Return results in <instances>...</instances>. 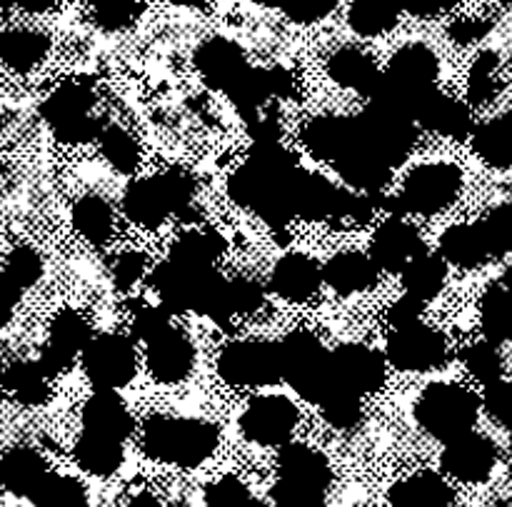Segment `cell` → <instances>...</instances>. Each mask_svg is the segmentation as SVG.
I'll return each mask as SVG.
<instances>
[{"instance_id": "cell-1", "label": "cell", "mask_w": 512, "mask_h": 507, "mask_svg": "<svg viewBox=\"0 0 512 507\" xmlns=\"http://www.w3.org/2000/svg\"><path fill=\"white\" fill-rule=\"evenodd\" d=\"M298 170V163L280 140L253 143L245 165L230 178V198L258 213L265 223H290L295 218L293 180Z\"/></svg>"}, {"instance_id": "cell-2", "label": "cell", "mask_w": 512, "mask_h": 507, "mask_svg": "<svg viewBox=\"0 0 512 507\" xmlns=\"http://www.w3.org/2000/svg\"><path fill=\"white\" fill-rule=\"evenodd\" d=\"M153 288L168 310H195L213 318L215 323L230 320L225 305V280L215 273V268H195L170 258L155 270Z\"/></svg>"}, {"instance_id": "cell-3", "label": "cell", "mask_w": 512, "mask_h": 507, "mask_svg": "<svg viewBox=\"0 0 512 507\" xmlns=\"http://www.w3.org/2000/svg\"><path fill=\"white\" fill-rule=\"evenodd\" d=\"M218 430L205 420L193 418H150L143 428V450L148 458L195 468L213 455Z\"/></svg>"}, {"instance_id": "cell-4", "label": "cell", "mask_w": 512, "mask_h": 507, "mask_svg": "<svg viewBox=\"0 0 512 507\" xmlns=\"http://www.w3.org/2000/svg\"><path fill=\"white\" fill-rule=\"evenodd\" d=\"M330 485L328 460L308 445L285 443L278 460L275 507H320Z\"/></svg>"}, {"instance_id": "cell-5", "label": "cell", "mask_w": 512, "mask_h": 507, "mask_svg": "<svg viewBox=\"0 0 512 507\" xmlns=\"http://www.w3.org/2000/svg\"><path fill=\"white\" fill-rule=\"evenodd\" d=\"M478 413L480 400L463 385L453 383L428 385L415 405V418H418L420 428L443 443L470 433Z\"/></svg>"}, {"instance_id": "cell-6", "label": "cell", "mask_w": 512, "mask_h": 507, "mask_svg": "<svg viewBox=\"0 0 512 507\" xmlns=\"http://www.w3.org/2000/svg\"><path fill=\"white\" fill-rule=\"evenodd\" d=\"M193 203V183L183 173H165L158 178L135 180L123 195V210L133 223L155 228L168 215H183Z\"/></svg>"}, {"instance_id": "cell-7", "label": "cell", "mask_w": 512, "mask_h": 507, "mask_svg": "<svg viewBox=\"0 0 512 507\" xmlns=\"http://www.w3.org/2000/svg\"><path fill=\"white\" fill-rule=\"evenodd\" d=\"M283 378L298 390L300 398L318 405L335 388L330 353L310 333H293L280 343Z\"/></svg>"}, {"instance_id": "cell-8", "label": "cell", "mask_w": 512, "mask_h": 507, "mask_svg": "<svg viewBox=\"0 0 512 507\" xmlns=\"http://www.w3.org/2000/svg\"><path fill=\"white\" fill-rule=\"evenodd\" d=\"M95 93L85 83H65L43 100L45 123L63 143H88L103 133V120L93 113Z\"/></svg>"}, {"instance_id": "cell-9", "label": "cell", "mask_w": 512, "mask_h": 507, "mask_svg": "<svg viewBox=\"0 0 512 507\" xmlns=\"http://www.w3.org/2000/svg\"><path fill=\"white\" fill-rule=\"evenodd\" d=\"M223 380L240 388H260L273 385L283 378L280 365V345L265 340H240L228 345L218 360Z\"/></svg>"}, {"instance_id": "cell-10", "label": "cell", "mask_w": 512, "mask_h": 507, "mask_svg": "<svg viewBox=\"0 0 512 507\" xmlns=\"http://www.w3.org/2000/svg\"><path fill=\"white\" fill-rule=\"evenodd\" d=\"M358 125L365 143L388 165H398L415 143L413 120L380 100H370V105L358 118Z\"/></svg>"}, {"instance_id": "cell-11", "label": "cell", "mask_w": 512, "mask_h": 507, "mask_svg": "<svg viewBox=\"0 0 512 507\" xmlns=\"http://www.w3.org/2000/svg\"><path fill=\"white\" fill-rule=\"evenodd\" d=\"M463 175L450 163H428L415 168L400 193L408 213H438L458 198Z\"/></svg>"}, {"instance_id": "cell-12", "label": "cell", "mask_w": 512, "mask_h": 507, "mask_svg": "<svg viewBox=\"0 0 512 507\" xmlns=\"http://www.w3.org/2000/svg\"><path fill=\"white\" fill-rule=\"evenodd\" d=\"M83 368L100 390H118L133 380L138 358L130 340L123 335H98L85 345Z\"/></svg>"}, {"instance_id": "cell-13", "label": "cell", "mask_w": 512, "mask_h": 507, "mask_svg": "<svg viewBox=\"0 0 512 507\" xmlns=\"http://www.w3.org/2000/svg\"><path fill=\"white\" fill-rule=\"evenodd\" d=\"M388 360L405 373H428L448 360V343L438 330L423 323L395 328L388 340Z\"/></svg>"}, {"instance_id": "cell-14", "label": "cell", "mask_w": 512, "mask_h": 507, "mask_svg": "<svg viewBox=\"0 0 512 507\" xmlns=\"http://www.w3.org/2000/svg\"><path fill=\"white\" fill-rule=\"evenodd\" d=\"M298 425V410L288 398L263 395L250 400L245 413L240 415V430L250 443L258 445H285Z\"/></svg>"}, {"instance_id": "cell-15", "label": "cell", "mask_w": 512, "mask_h": 507, "mask_svg": "<svg viewBox=\"0 0 512 507\" xmlns=\"http://www.w3.org/2000/svg\"><path fill=\"white\" fill-rule=\"evenodd\" d=\"M90 325L83 315H78L75 310H63L53 318L48 330V343L40 350L38 365L55 378L63 370H68L73 365V358L78 353H83L85 345L90 343Z\"/></svg>"}, {"instance_id": "cell-16", "label": "cell", "mask_w": 512, "mask_h": 507, "mask_svg": "<svg viewBox=\"0 0 512 507\" xmlns=\"http://www.w3.org/2000/svg\"><path fill=\"white\" fill-rule=\"evenodd\" d=\"M498 463V448L490 438L465 433L448 440L443 450V470L460 483H483Z\"/></svg>"}, {"instance_id": "cell-17", "label": "cell", "mask_w": 512, "mask_h": 507, "mask_svg": "<svg viewBox=\"0 0 512 507\" xmlns=\"http://www.w3.org/2000/svg\"><path fill=\"white\" fill-rule=\"evenodd\" d=\"M335 170L340 178L348 185H353L360 193H380L390 178V168L393 165L385 163L368 143H365L363 133H360L358 118H355V135L348 143V148L333 160Z\"/></svg>"}, {"instance_id": "cell-18", "label": "cell", "mask_w": 512, "mask_h": 507, "mask_svg": "<svg viewBox=\"0 0 512 507\" xmlns=\"http://www.w3.org/2000/svg\"><path fill=\"white\" fill-rule=\"evenodd\" d=\"M330 370H333L335 383L353 393H373L385 380V360L375 350L365 345H340L330 353Z\"/></svg>"}, {"instance_id": "cell-19", "label": "cell", "mask_w": 512, "mask_h": 507, "mask_svg": "<svg viewBox=\"0 0 512 507\" xmlns=\"http://www.w3.org/2000/svg\"><path fill=\"white\" fill-rule=\"evenodd\" d=\"M420 253H425V243L420 233L403 218H388L375 233L370 245V258L378 268L390 273H403L408 263H413Z\"/></svg>"}, {"instance_id": "cell-20", "label": "cell", "mask_w": 512, "mask_h": 507, "mask_svg": "<svg viewBox=\"0 0 512 507\" xmlns=\"http://www.w3.org/2000/svg\"><path fill=\"white\" fill-rule=\"evenodd\" d=\"M195 353L190 340L180 330L168 328L148 340V368L160 383H180L190 375Z\"/></svg>"}, {"instance_id": "cell-21", "label": "cell", "mask_w": 512, "mask_h": 507, "mask_svg": "<svg viewBox=\"0 0 512 507\" xmlns=\"http://www.w3.org/2000/svg\"><path fill=\"white\" fill-rule=\"evenodd\" d=\"M195 68L210 88L228 90L250 65L238 45L225 38H210L195 53Z\"/></svg>"}, {"instance_id": "cell-22", "label": "cell", "mask_w": 512, "mask_h": 507, "mask_svg": "<svg viewBox=\"0 0 512 507\" xmlns=\"http://www.w3.org/2000/svg\"><path fill=\"white\" fill-rule=\"evenodd\" d=\"M320 283H323V270L318 268L313 258L300 253H290L275 263L273 275H270V285L275 293L290 303H303L318 293Z\"/></svg>"}, {"instance_id": "cell-23", "label": "cell", "mask_w": 512, "mask_h": 507, "mask_svg": "<svg viewBox=\"0 0 512 507\" xmlns=\"http://www.w3.org/2000/svg\"><path fill=\"white\" fill-rule=\"evenodd\" d=\"M45 475H48V463L33 448L18 445V448H10L0 458V485L10 495L30 498L38 490V485L45 480Z\"/></svg>"}, {"instance_id": "cell-24", "label": "cell", "mask_w": 512, "mask_h": 507, "mask_svg": "<svg viewBox=\"0 0 512 507\" xmlns=\"http://www.w3.org/2000/svg\"><path fill=\"white\" fill-rule=\"evenodd\" d=\"M415 120L423 123L425 128L435 130V133L440 135H448V138L455 140L468 138L475 130L473 113H470L468 105L460 103V100L455 98H448V95H443L440 90H435V93L425 100V105L420 108L418 118Z\"/></svg>"}, {"instance_id": "cell-25", "label": "cell", "mask_w": 512, "mask_h": 507, "mask_svg": "<svg viewBox=\"0 0 512 507\" xmlns=\"http://www.w3.org/2000/svg\"><path fill=\"white\" fill-rule=\"evenodd\" d=\"M375 278H378V265L373 263V258L353 253V250L338 253L323 268V280L340 295L363 293V290L373 288Z\"/></svg>"}, {"instance_id": "cell-26", "label": "cell", "mask_w": 512, "mask_h": 507, "mask_svg": "<svg viewBox=\"0 0 512 507\" xmlns=\"http://www.w3.org/2000/svg\"><path fill=\"white\" fill-rule=\"evenodd\" d=\"M83 428L88 433L108 435V438L125 440L133 430V418L123 400L115 395V390H100L85 403L83 408Z\"/></svg>"}, {"instance_id": "cell-27", "label": "cell", "mask_w": 512, "mask_h": 507, "mask_svg": "<svg viewBox=\"0 0 512 507\" xmlns=\"http://www.w3.org/2000/svg\"><path fill=\"white\" fill-rule=\"evenodd\" d=\"M338 190L320 175L300 168L293 180V213L300 220H325L333 218Z\"/></svg>"}, {"instance_id": "cell-28", "label": "cell", "mask_w": 512, "mask_h": 507, "mask_svg": "<svg viewBox=\"0 0 512 507\" xmlns=\"http://www.w3.org/2000/svg\"><path fill=\"white\" fill-rule=\"evenodd\" d=\"M328 73L335 83L353 88L363 95H373L383 73L378 70L375 60L360 48H340L328 60Z\"/></svg>"}, {"instance_id": "cell-29", "label": "cell", "mask_w": 512, "mask_h": 507, "mask_svg": "<svg viewBox=\"0 0 512 507\" xmlns=\"http://www.w3.org/2000/svg\"><path fill=\"white\" fill-rule=\"evenodd\" d=\"M453 490L440 475L418 473L390 490V507H450Z\"/></svg>"}, {"instance_id": "cell-30", "label": "cell", "mask_w": 512, "mask_h": 507, "mask_svg": "<svg viewBox=\"0 0 512 507\" xmlns=\"http://www.w3.org/2000/svg\"><path fill=\"white\" fill-rule=\"evenodd\" d=\"M440 258L458 268H478L490 255L488 243L480 225H453L440 238Z\"/></svg>"}, {"instance_id": "cell-31", "label": "cell", "mask_w": 512, "mask_h": 507, "mask_svg": "<svg viewBox=\"0 0 512 507\" xmlns=\"http://www.w3.org/2000/svg\"><path fill=\"white\" fill-rule=\"evenodd\" d=\"M355 135V118H315L303 133V143L308 145L315 158L333 163Z\"/></svg>"}, {"instance_id": "cell-32", "label": "cell", "mask_w": 512, "mask_h": 507, "mask_svg": "<svg viewBox=\"0 0 512 507\" xmlns=\"http://www.w3.org/2000/svg\"><path fill=\"white\" fill-rule=\"evenodd\" d=\"M0 388L20 405H43L50 398V375L40 368L38 360H20L5 365Z\"/></svg>"}, {"instance_id": "cell-33", "label": "cell", "mask_w": 512, "mask_h": 507, "mask_svg": "<svg viewBox=\"0 0 512 507\" xmlns=\"http://www.w3.org/2000/svg\"><path fill=\"white\" fill-rule=\"evenodd\" d=\"M48 53V38L35 30L15 28L0 33V63L15 73H28Z\"/></svg>"}, {"instance_id": "cell-34", "label": "cell", "mask_w": 512, "mask_h": 507, "mask_svg": "<svg viewBox=\"0 0 512 507\" xmlns=\"http://www.w3.org/2000/svg\"><path fill=\"white\" fill-rule=\"evenodd\" d=\"M75 463L90 475H113L123 465V440L108 438V435L88 433L83 430L75 443Z\"/></svg>"}, {"instance_id": "cell-35", "label": "cell", "mask_w": 512, "mask_h": 507, "mask_svg": "<svg viewBox=\"0 0 512 507\" xmlns=\"http://www.w3.org/2000/svg\"><path fill=\"white\" fill-rule=\"evenodd\" d=\"M473 148L493 168H512V113L473 130Z\"/></svg>"}, {"instance_id": "cell-36", "label": "cell", "mask_w": 512, "mask_h": 507, "mask_svg": "<svg viewBox=\"0 0 512 507\" xmlns=\"http://www.w3.org/2000/svg\"><path fill=\"white\" fill-rule=\"evenodd\" d=\"M445 278H448L445 260L438 258V255H430L425 250L413 263H408L403 268L405 295L420 300V303H428V300H433L443 290Z\"/></svg>"}, {"instance_id": "cell-37", "label": "cell", "mask_w": 512, "mask_h": 507, "mask_svg": "<svg viewBox=\"0 0 512 507\" xmlns=\"http://www.w3.org/2000/svg\"><path fill=\"white\" fill-rule=\"evenodd\" d=\"M480 320L490 343H512V290L503 285L490 288L480 305Z\"/></svg>"}, {"instance_id": "cell-38", "label": "cell", "mask_w": 512, "mask_h": 507, "mask_svg": "<svg viewBox=\"0 0 512 507\" xmlns=\"http://www.w3.org/2000/svg\"><path fill=\"white\" fill-rule=\"evenodd\" d=\"M400 8V0H353L348 13L350 28L360 35H380L395 28Z\"/></svg>"}, {"instance_id": "cell-39", "label": "cell", "mask_w": 512, "mask_h": 507, "mask_svg": "<svg viewBox=\"0 0 512 507\" xmlns=\"http://www.w3.org/2000/svg\"><path fill=\"white\" fill-rule=\"evenodd\" d=\"M73 225L85 240L103 245L113 233V213L110 205L98 195H85L73 208Z\"/></svg>"}, {"instance_id": "cell-40", "label": "cell", "mask_w": 512, "mask_h": 507, "mask_svg": "<svg viewBox=\"0 0 512 507\" xmlns=\"http://www.w3.org/2000/svg\"><path fill=\"white\" fill-rule=\"evenodd\" d=\"M30 500L35 507H88V490L80 480L48 473Z\"/></svg>"}, {"instance_id": "cell-41", "label": "cell", "mask_w": 512, "mask_h": 507, "mask_svg": "<svg viewBox=\"0 0 512 507\" xmlns=\"http://www.w3.org/2000/svg\"><path fill=\"white\" fill-rule=\"evenodd\" d=\"M225 243L218 233H210V230H195V233L183 235L178 240V245L173 248L170 258L178 260V263L195 265V268H213L215 258L223 253Z\"/></svg>"}, {"instance_id": "cell-42", "label": "cell", "mask_w": 512, "mask_h": 507, "mask_svg": "<svg viewBox=\"0 0 512 507\" xmlns=\"http://www.w3.org/2000/svg\"><path fill=\"white\" fill-rule=\"evenodd\" d=\"M3 275L13 288H18L20 293L28 288H33L40 278H43V258L35 248L30 245H18L8 253L3 263Z\"/></svg>"}, {"instance_id": "cell-43", "label": "cell", "mask_w": 512, "mask_h": 507, "mask_svg": "<svg viewBox=\"0 0 512 507\" xmlns=\"http://www.w3.org/2000/svg\"><path fill=\"white\" fill-rule=\"evenodd\" d=\"M318 405L320 410H323V418L338 430L355 428V425L360 423V418H363L360 395L353 393V390L343 388V385H335V388L330 390Z\"/></svg>"}, {"instance_id": "cell-44", "label": "cell", "mask_w": 512, "mask_h": 507, "mask_svg": "<svg viewBox=\"0 0 512 507\" xmlns=\"http://www.w3.org/2000/svg\"><path fill=\"white\" fill-rule=\"evenodd\" d=\"M100 150H103V158L113 165L118 173H135L140 163V150L138 143L133 140V135L125 133L123 128H103V133L98 135Z\"/></svg>"}, {"instance_id": "cell-45", "label": "cell", "mask_w": 512, "mask_h": 507, "mask_svg": "<svg viewBox=\"0 0 512 507\" xmlns=\"http://www.w3.org/2000/svg\"><path fill=\"white\" fill-rule=\"evenodd\" d=\"M463 363L468 373L483 385H490L503 378V358H500L498 345L490 343V340L470 345L463 353Z\"/></svg>"}, {"instance_id": "cell-46", "label": "cell", "mask_w": 512, "mask_h": 507, "mask_svg": "<svg viewBox=\"0 0 512 507\" xmlns=\"http://www.w3.org/2000/svg\"><path fill=\"white\" fill-rule=\"evenodd\" d=\"M480 228H483L490 255L498 258V255L512 253V203H503L490 210Z\"/></svg>"}, {"instance_id": "cell-47", "label": "cell", "mask_w": 512, "mask_h": 507, "mask_svg": "<svg viewBox=\"0 0 512 507\" xmlns=\"http://www.w3.org/2000/svg\"><path fill=\"white\" fill-rule=\"evenodd\" d=\"M205 507H265L238 478H220L205 490Z\"/></svg>"}, {"instance_id": "cell-48", "label": "cell", "mask_w": 512, "mask_h": 507, "mask_svg": "<svg viewBox=\"0 0 512 507\" xmlns=\"http://www.w3.org/2000/svg\"><path fill=\"white\" fill-rule=\"evenodd\" d=\"M225 305H228L230 318L253 313L263 305V288L250 278L225 280Z\"/></svg>"}, {"instance_id": "cell-49", "label": "cell", "mask_w": 512, "mask_h": 507, "mask_svg": "<svg viewBox=\"0 0 512 507\" xmlns=\"http://www.w3.org/2000/svg\"><path fill=\"white\" fill-rule=\"evenodd\" d=\"M495 65L498 58L493 53H483L475 60L473 70H470V85H468V98L470 103L483 105L498 93V83H495Z\"/></svg>"}, {"instance_id": "cell-50", "label": "cell", "mask_w": 512, "mask_h": 507, "mask_svg": "<svg viewBox=\"0 0 512 507\" xmlns=\"http://www.w3.org/2000/svg\"><path fill=\"white\" fill-rule=\"evenodd\" d=\"M140 13V0H95V20L108 30L128 28Z\"/></svg>"}, {"instance_id": "cell-51", "label": "cell", "mask_w": 512, "mask_h": 507, "mask_svg": "<svg viewBox=\"0 0 512 507\" xmlns=\"http://www.w3.org/2000/svg\"><path fill=\"white\" fill-rule=\"evenodd\" d=\"M483 405L495 423L512 430V383L500 378L495 383L485 385Z\"/></svg>"}, {"instance_id": "cell-52", "label": "cell", "mask_w": 512, "mask_h": 507, "mask_svg": "<svg viewBox=\"0 0 512 507\" xmlns=\"http://www.w3.org/2000/svg\"><path fill=\"white\" fill-rule=\"evenodd\" d=\"M168 328V313H165L163 308H155V305H143L133 318V333L138 335L140 340H153L155 335H160Z\"/></svg>"}, {"instance_id": "cell-53", "label": "cell", "mask_w": 512, "mask_h": 507, "mask_svg": "<svg viewBox=\"0 0 512 507\" xmlns=\"http://www.w3.org/2000/svg\"><path fill=\"white\" fill-rule=\"evenodd\" d=\"M145 273V255L140 253H123L113 263V283L120 290H128L143 278Z\"/></svg>"}, {"instance_id": "cell-54", "label": "cell", "mask_w": 512, "mask_h": 507, "mask_svg": "<svg viewBox=\"0 0 512 507\" xmlns=\"http://www.w3.org/2000/svg\"><path fill=\"white\" fill-rule=\"evenodd\" d=\"M423 308H425V303H420V300L405 295V298L395 300V305L390 308V313H388V320L395 325V328H405V325L420 323Z\"/></svg>"}, {"instance_id": "cell-55", "label": "cell", "mask_w": 512, "mask_h": 507, "mask_svg": "<svg viewBox=\"0 0 512 507\" xmlns=\"http://www.w3.org/2000/svg\"><path fill=\"white\" fill-rule=\"evenodd\" d=\"M18 298L20 290L13 288V285L0 275V328H5V325L10 323V318H13L15 313V305H18Z\"/></svg>"}, {"instance_id": "cell-56", "label": "cell", "mask_w": 512, "mask_h": 507, "mask_svg": "<svg viewBox=\"0 0 512 507\" xmlns=\"http://www.w3.org/2000/svg\"><path fill=\"white\" fill-rule=\"evenodd\" d=\"M483 33L485 25H480L478 20H460V23H455L453 28H450V35H453L458 43H473V40H478Z\"/></svg>"}, {"instance_id": "cell-57", "label": "cell", "mask_w": 512, "mask_h": 507, "mask_svg": "<svg viewBox=\"0 0 512 507\" xmlns=\"http://www.w3.org/2000/svg\"><path fill=\"white\" fill-rule=\"evenodd\" d=\"M400 3L415 15H435V13H443L445 8H450L453 0H400Z\"/></svg>"}, {"instance_id": "cell-58", "label": "cell", "mask_w": 512, "mask_h": 507, "mask_svg": "<svg viewBox=\"0 0 512 507\" xmlns=\"http://www.w3.org/2000/svg\"><path fill=\"white\" fill-rule=\"evenodd\" d=\"M128 507H155V498H153V495H148V493H140V495H135L133 500H130Z\"/></svg>"}, {"instance_id": "cell-59", "label": "cell", "mask_w": 512, "mask_h": 507, "mask_svg": "<svg viewBox=\"0 0 512 507\" xmlns=\"http://www.w3.org/2000/svg\"><path fill=\"white\" fill-rule=\"evenodd\" d=\"M170 3H175V5H205V3H210V0H170Z\"/></svg>"}, {"instance_id": "cell-60", "label": "cell", "mask_w": 512, "mask_h": 507, "mask_svg": "<svg viewBox=\"0 0 512 507\" xmlns=\"http://www.w3.org/2000/svg\"><path fill=\"white\" fill-rule=\"evenodd\" d=\"M503 288L512 290V265H510L508 270H505V275H503Z\"/></svg>"}, {"instance_id": "cell-61", "label": "cell", "mask_w": 512, "mask_h": 507, "mask_svg": "<svg viewBox=\"0 0 512 507\" xmlns=\"http://www.w3.org/2000/svg\"><path fill=\"white\" fill-rule=\"evenodd\" d=\"M3 375H5V365L3 360H0V385H3Z\"/></svg>"}, {"instance_id": "cell-62", "label": "cell", "mask_w": 512, "mask_h": 507, "mask_svg": "<svg viewBox=\"0 0 512 507\" xmlns=\"http://www.w3.org/2000/svg\"><path fill=\"white\" fill-rule=\"evenodd\" d=\"M510 433H512V430H510ZM510 455H512V438H510Z\"/></svg>"}]
</instances>
